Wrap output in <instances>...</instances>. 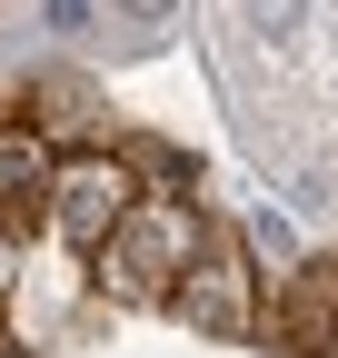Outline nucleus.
I'll return each mask as SVG.
<instances>
[{"label": "nucleus", "instance_id": "3", "mask_svg": "<svg viewBox=\"0 0 338 358\" xmlns=\"http://www.w3.org/2000/svg\"><path fill=\"white\" fill-rule=\"evenodd\" d=\"M179 308L189 329H209V338H249L259 329V268H249V249H239V229L229 219H209V239H199V268L179 279Z\"/></svg>", "mask_w": 338, "mask_h": 358}, {"label": "nucleus", "instance_id": "2", "mask_svg": "<svg viewBox=\"0 0 338 358\" xmlns=\"http://www.w3.org/2000/svg\"><path fill=\"white\" fill-rule=\"evenodd\" d=\"M130 209H140V179L119 150H70L60 179H50V229L80 249V259H100L119 229H130Z\"/></svg>", "mask_w": 338, "mask_h": 358}, {"label": "nucleus", "instance_id": "8", "mask_svg": "<svg viewBox=\"0 0 338 358\" xmlns=\"http://www.w3.org/2000/svg\"><path fill=\"white\" fill-rule=\"evenodd\" d=\"M318 358H338V338H328V348H318Z\"/></svg>", "mask_w": 338, "mask_h": 358}, {"label": "nucleus", "instance_id": "1", "mask_svg": "<svg viewBox=\"0 0 338 358\" xmlns=\"http://www.w3.org/2000/svg\"><path fill=\"white\" fill-rule=\"evenodd\" d=\"M199 239H209V219H199L189 199H140L130 229L90 259V279H100V299H119V308L179 299V279L199 268Z\"/></svg>", "mask_w": 338, "mask_h": 358}, {"label": "nucleus", "instance_id": "7", "mask_svg": "<svg viewBox=\"0 0 338 358\" xmlns=\"http://www.w3.org/2000/svg\"><path fill=\"white\" fill-rule=\"evenodd\" d=\"M0 358H20V348H10V338H0Z\"/></svg>", "mask_w": 338, "mask_h": 358}, {"label": "nucleus", "instance_id": "4", "mask_svg": "<svg viewBox=\"0 0 338 358\" xmlns=\"http://www.w3.org/2000/svg\"><path fill=\"white\" fill-rule=\"evenodd\" d=\"M60 179V159L40 150V129H20V120H0V219L10 209H30L40 189Z\"/></svg>", "mask_w": 338, "mask_h": 358}, {"label": "nucleus", "instance_id": "6", "mask_svg": "<svg viewBox=\"0 0 338 358\" xmlns=\"http://www.w3.org/2000/svg\"><path fill=\"white\" fill-rule=\"evenodd\" d=\"M10 268H20V249H10V219H0V299H10Z\"/></svg>", "mask_w": 338, "mask_h": 358}, {"label": "nucleus", "instance_id": "5", "mask_svg": "<svg viewBox=\"0 0 338 358\" xmlns=\"http://www.w3.org/2000/svg\"><path fill=\"white\" fill-rule=\"evenodd\" d=\"M279 329H288V338H299L309 358H318V348L338 338V259H328V268H309V279H299V299H288V308H279Z\"/></svg>", "mask_w": 338, "mask_h": 358}]
</instances>
